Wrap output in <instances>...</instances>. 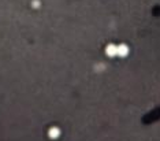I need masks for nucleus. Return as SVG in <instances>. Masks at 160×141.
Here are the masks:
<instances>
[{"instance_id": "7ed1b4c3", "label": "nucleus", "mask_w": 160, "mask_h": 141, "mask_svg": "<svg viewBox=\"0 0 160 141\" xmlns=\"http://www.w3.org/2000/svg\"><path fill=\"white\" fill-rule=\"evenodd\" d=\"M49 137H51V139H58V137L60 136V130L58 128H51L49 129Z\"/></svg>"}, {"instance_id": "f03ea898", "label": "nucleus", "mask_w": 160, "mask_h": 141, "mask_svg": "<svg viewBox=\"0 0 160 141\" xmlns=\"http://www.w3.org/2000/svg\"><path fill=\"white\" fill-rule=\"evenodd\" d=\"M127 54H129V47L125 45V44H121V45H118V55L119 56H127Z\"/></svg>"}, {"instance_id": "f257e3e1", "label": "nucleus", "mask_w": 160, "mask_h": 141, "mask_svg": "<svg viewBox=\"0 0 160 141\" xmlns=\"http://www.w3.org/2000/svg\"><path fill=\"white\" fill-rule=\"evenodd\" d=\"M106 54L108 55V56H116L118 55V47L114 45V44H110L108 47L106 48Z\"/></svg>"}]
</instances>
